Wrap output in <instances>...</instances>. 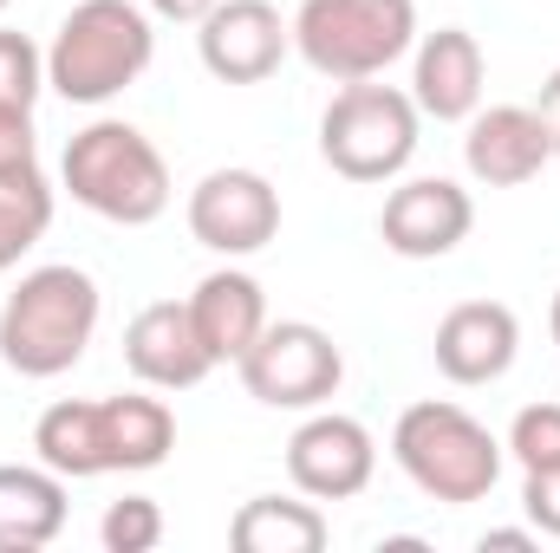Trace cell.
<instances>
[{
    "mask_svg": "<svg viewBox=\"0 0 560 553\" xmlns=\"http://www.w3.org/2000/svg\"><path fill=\"white\" fill-rule=\"evenodd\" d=\"M287 475L313 502H352L378 475V443H372V430L359 416L319 404V411L287 436Z\"/></svg>",
    "mask_w": 560,
    "mask_h": 553,
    "instance_id": "9c48e42d",
    "label": "cell"
},
{
    "mask_svg": "<svg viewBox=\"0 0 560 553\" xmlns=\"http://www.w3.org/2000/svg\"><path fill=\"white\" fill-rule=\"evenodd\" d=\"M482 79H489V59H482V39L463 33V26H436L418 39V59H411V98H418L423 118L436 125H469L482 111Z\"/></svg>",
    "mask_w": 560,
    "mask_h": 553,
    "instance_id": "5bb4252c",
    "label": "cell"
},
{
    "mask_svg": "<svg viewBox=\"0 0 560 553\" xmlns=\"http://www.w3.org/2000/svg\"><path fill=\"white\" fill-rule=\"evenodd\" d=\"M436 372L450 385H495L522 352V319L502 299H463L436 319Z\"/></svg>",
    "mask_w": 560,
    "mask_h": 553,
    "instance_id": "4fadbf2b",
    "label": "cell"
},
{
    "mask_svg": "<svg viewBox=\"0 0 560 553\" xmlns=\"http://www.w3.org/2000/svg\"><path fill=\"white\" fill-rule=\"evenodd\" d=\"M287 46H293V20H280L275 0H215L196 20V52H202L209 79H222V85L275 79Z\"/></svg>",
    "mask_w": 560,
    "mask_h": 553,
    "instance_id": "30bf717a",
    "label": "cell"
},
{
    "mask_svg": "<svg viewBox=\"0 0 560 553\" xmlns=\"http://www.w3.org/2000/svg\"><path fill=\"white\" fill-rule=\"evenodd\" d=\"M143 7H150L156 20H176V26H196V20H202V13H209L215 0H143Z\"/></svg>",
    "mask_w": 560,
    "mask_h": 553,
    "instance_id": "f1b7e54d",
    "label": "cell"
},
{
    "mask_svg": "<svg viewBox=\"0 0 560 553\" xmlns=\"http://www.w3.org/2000/svg\"><path fill=\"white\" fill-rule=\"evenodd\" d=\"M522 508H528V528L560 541V469H528L522 475Z\"/></svg>",
    "mask_w": 560,
    "mask_h": 553,
    "instance_id": "484cf974",
    "label": "cell"
},
{
    "mask_svg": "<svg viewBox=\"0 0 560 553\" xmlns=\"http://www.w3.org/2000/svg\"><path fill=\"white\" fill-rule=\"evenodd\" d=\"M469 228H476V202L450 176H411V183H398L385 196V215H378L385 248L405 255V261H443V255H456L469 242Z\"/></svg>",
    "mask_w": 560,
    "mask_h": 553,
    "instance_id": "8fae6325",
    "label": "cell"
},
{
    "mask_svg": "<svg viewBox=\"0 0 560 553\" xmlns=\"http://www.w3.org/2000/svg\"><path fill=\"white\" fill-rule=\"evenodd\" d=\"M235 553H319L332 541V521L319 515V502H287V495H255L235 508L229 521Z\"/></svg>",
    "mask_w": 560,
    "mask_h": 553,
    "instance_id": "d6986e66",
    "label": "cell"
},
{
    "mask_svg": "<svg viewBox=\"0 0 560 553\" xmlns=\"http://www.w3.org/2000/svg\"><path fill=\"white\" fill-rule=\"evenodd\" d=\"M535 541H541L535 528H489V534H482L476 548H482V553H528Z\"/></svg>",
    "mask_w": 560,
    "mask_h": 553,
    "instance_id": "83f0119b",
    "label": "cell"
},
{
    "mask_svg": "<svg viewBox=\"0 0 560 553\" xmlns=\"http://www.w3.org/2000/svg\"><path fill=\"white\" fill-rule=\"evenodd\" d=\"M46 228H52V183H46L39 169L7 176V183H0V274L20 268V261L46 242Z\"/></svg>",
    "mask_w": 560,
    "mask_h": 553,
    "instance_id": "44dd1931",
    "label": "cell"
},
{
    "mask_svg": "<svg viewBox=\"0 0 560 553\" xmlns=\"http://www.w3.org/2000/svg\"><path fill=\"white\" fill-rule=\"evenodd\" d=\"M125 365L150 391H189L215 372V358H209V345L189 319V299H150L143 306L125 326Z\"/></svg>",
    "mask_w": 560,
    "mask_h": 553,
    "instance_id": "7c38bea8",
    "label": "cell"
},
{
    "mask_svg": "<svg viewBox=\"0 0 560 553\" xmlns=\"http://www.w3.org/2000/svg\"><path fill=\"white\" fill-rule=\"evenodd\" d=\"M548 326H555V345H560V293H555V306H548Z\"/></svg>",
    "mask_w": 560,
    "mask_h": 553,
    "instance_id": "f546056e",
    "label": "cell"
},
{
    "mask_svg": "<svg viewBox=\"0 0 560 553\" xmlns=\"http://www.w3.org/2000/svg\"><path fill=\"white\" fill-rule=\"evenodd\" d=\"M33 456L59 469L66 482L105 475V443H98V398H59L33 423Z\"/></svg>",
    "mask_w": 560,
    "mask_h": 553,
    "instance_id": "ffe728a7",
    "label": "cell"
},
{
    "mask_svg": "<svg viewBox=\"0 0 560 553\" xmlns=\"http://www.w3.org/2000/svg\"><path fill=\"white\" fill-rule=\"evenodd\" d=\"M463 163L482 189H522L555 163V143L541 131L535 105H489L463 131Z\"/></svg>",
    "mask_w": 560,
    "mask_h": 553,
    "instance_id": "9a60e30c",
    "label": "cell"
},
{
    "mask_svg": "<svg viewBox=\"0 0 560 553\" xmlns=\"http://www.w3.org/2000/svg\"><path fill=\"white\" fill-rule=\"evenodd\" d=\"M156 59V26L138 0H79L46 46V92L66 105H112Z\"/></svg>",
    "mask_w": 560,
    "mask_h": 553,
    "instance_id": "7a4b0ae2",
    "label": "cell"
},
{
    "mask_svg": "<svg viewBox=\"0 0 560 553\" xmlns=\"http://www.w3.org/2000/svg\"><path fill=\"white\" fill-rule=\"evenodd\" d=\"M98 443H105V475H143L163 469L176 449V416L150 391L98 398Z\"/></svg>",
    "mask_w": 560,
    "mask_h": 553,
    "instance_id": "ac0fdd59",
    "label": "cell"
},
{
    "mask_svg": "<svg viewBox=\"0 0 560 553\" xmlns=\"http://www.w3.org/2000/svg\"><path fill=\"white\" fill-rule=\"evenodd\" d=\"M189 235L209 255H261L280 235V189L261 169H209L189 189Z\"/></svg>",
    "mask_w": 560,
    "mask_h": 553,
    "instance_id": "ba28073f",
    "label": "cell"
},
{
    "mask_svg": "<svg viewBox=\"0 0 560 553\" xmlns=\"http://www.w3.org/2000/svg\"><path fill=\"white\" fill-rule=\"evenodd\" d=\"M46 92V52L26 33L0 26V105H33Z\"/></svg>",
    "mask_w": 560,
    "mask_h": 553,
    "instance_id": "cb8c5ba5",
    "label": "cell"
},
{
    "mask_svg": "<svg viewBox=\"0 0 560 553\" xmlns=\"http://www.w3.org/2000/svg\"><path fill=\"white\" fill-rule=\"evenodd\" d=\"M535 118H541V131H548V143H555L560 156V66L541 79V98H535Z\"/></svg>",
    "mask_w": 560,
    "mask_h": 553,
    "instance_id": "4316f807",
    "label": "cell"
},
{
    "mask_svg": "<svg viewBox=\"0 0 560 553\" xmlns=\"http://www.w3.org/2000/svg\"><path fill=\"white\" fill-rule=\"evenodd\" d=\"M242 391L268 411H319L346 385V352L313 319H268L261 339L235 358Z\"/></svg>",
    "mask_w": 560,
    "mask_h": 553,
    "instance_id": "52a82bcc",
    "label": "cell"
},
{
    "mask_svg": "<svg viewBox=\"0 0 560 553\" xmlns=\"http://www.w3.org/2000/svg\"><path fill=\"white\" fill-rule=\"evenodd\" d=\"M39 169V131H33V105H0V183Z\"/></svg>",
    "mask_w": 560,
    "mask_h": 553,
    "instance_id": "d4e9b609",
    "label": "cell"
},
{
    "mask_svg": "<svg viewBox=\"0 0 560 553\" xmlns=\"http://www.w3.org/2000/svg\"><path fill=\"white\" fill-rule=\"evenodd\" d=\"M502 449L522 462V475L528 469H560V404H522Z\"/></svg>",
    "mask_w": 560,
    "mask_h": 553,
    "instance_id": "603a6c76",
    "label": "cell"
},
{
    "mask_svg": "<svg viewBox=\"0 0 560 553\" xmlns=\"http://www.w3.org/2000/svg\"><path fill=\"white\" fill-rule=\"evenodd\" d=\"M59 183L72 189L79 209H92L98 222H118V228H143L170 209V163L125 118H92L85 131H72Z\"/></svg>",
    "mask_w": 560,
    "mask_h": 553,
    "instance_id": "3957f363",
    "label": "cell"
},
{
    "mask_svg": "<svg viewBox=\"0 0 560 553\" xmlns=\"http://www.w3.org/2000/svg\"><path fill=\"white\" fill-rule=\"evenodd\" d=\"M66 475L46 462H0V553H39L66 534Z\"/></svg>",
    "mask_w": 560,
    "mask_h": 553,
    "instance_id": "e0dca14e",
    "label": "cell"
},
{
    "mask_svg": "<svg viewBox=\"0 0 560 553\" xmlns=\"http://www.w3.org/2000/svg\"><path fill=\"white\" fill-rule=\"evenodd\" d=\"M98 280L72 261L33 268L0 306V365L20 378H59L85 358L92 332H98Z\"/></svg>",
    "mask_w": 560,
    "mask_h": 553,
    "instance_id": "6da1fadb",
    "label": "cell"
},
{
    "mask_svg": "<svg viewBox=\"0 0 560 553\" xmlns=\"http://www.w3.org/2000/svg\"><path fill=\"white\" fill-rule=\"evenodd\" d=\"M418 131H423V111L411 92L378 85V79H352L319 118V156L346 183H392V176L411 169Z\"/></svg>",
    "mask_w": 560,
    "mask_h": 553,
    "instance_id": "8992f818",
    "label": "cell"
},
{
    "mask_svg": "<svg viewBox=\"0 0 560 553\" xmlns=\"http://www.w3.org/2000/svg\"><path fill=\"white\" fill-rule=\"evenodd\" d=\"M98 541H105V553H150V548H163V508H156L150 495H125V502H112V508H105V521H98Z\"/></svg>",
    "mask_w": 560,
    "mask_h": 553,
    "instance_id": "7402d4cb",
    "label": "cell"
},
{
    "mask_svg": "<svg viewBox=\"0 0 560 553\" xmlns=\"http://www.w3.org/2000/svg\"><path fill=\"white\" fill-rule=\"evenodd\" d=\"M392 456L411 475V489L443 502V508L482 502L502 482V462H509V449H502V436L489 423H476L463 404H443V398H423V404L398 416Z\"/></svg>",
    "mask_w": 560,
    "mask_h": 553,
    "instance_id": "277c9868",
    "label": "cell"
},
{
    "mask_svg": "<svg viewBox=\"0 0 560 553\" xmlns=\"http://www.w3.org/2000/svg\"><path fill=\"white\" fill-rule=\"evenodd\" d=\"M418 46V0H300L293 52L319 79H378Z\"/></svg>",
    "mask_w": 560,
    "mask_h": 553,
    "instance_id": "5b68a950",
    "label": "cell"
},
{
    "mask_svg": "<svg viewBox=\"0 0 560 553\" xmlns=\"http://www.w3.org/2000/svg\"><path fill=\"white\" fill-rule=\"evenodd\" d=\"M7 7H13V0H0V13H7Z\"/></svg>",
    "mask_w": 560,
    "mask_h": 553,
    "instance_id": "4dcf8cb0",
    "label": "cell"
},
{
    "mask_svg": "<svg viewBox=\"0 0 560 553\" xmlns=\"http://www.w3.org/2000/svg\"><path fill=\"white\" fill-rule=\"evenodd\" d=\"M189 319H196L209 358H215V365H235V358L261 339V326H268V293H261V280L242 274V268H215V274L196 280Z\"/></svg>",
    "mask_w": 560,
    "mask_h": 553,
    "instance_id": "2e32d148",
    "label": "cell"
}]
</instances>
